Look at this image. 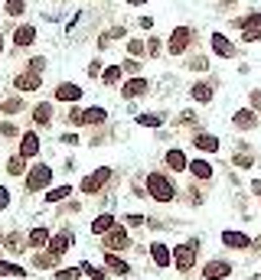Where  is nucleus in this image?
<instances>
[{"instance_id":"1","label":"nucleus","mask_w":261,"mask_h":280,"mask_svg":"<svg viewBox=\"0 0 261 280\" xmlns=\"http://www.w3.org/2000/svg\"><path fill=\"white\" fill-rule=\"evenodd\" d=\"M196 254H199V238H189V241L176 244V251H173V264H176V270L189 274V270H193V264H196Z\"/></svg>"},{"instance_id":"2","label":"nucleus","mask_w":261,"mask_h":280,"mask_svg":"<svg viewBox=\"0 0 261 280\" xmlns=\"http://www.w3.org/2000/svg\"><path fill=\"white\" fill-rule=\"evenodd\" d=\"M147 196H154L157 202H173L176 189H173V182H170L163 173H150L147 176Z\"/></svg>"},{"instance_id":"3","label":"nucleus","mask_w":261,"mask_h":280,"mask_svg":"<svg viewBox=\"0 0 261 280\" xmlns=\"http://www.w3.org/2000/svg\"><path fill=\"white\" fill-rule=\"evenodd\" d=\"M49 179H52V166H43V163H39V166H33L30 173H26V189H30V193H39L43 186H49Z\"/></svg>"},{"instance_id":"4","label":"nucleus","mask_w":261,"mask_h":280,"mask_svg":"<svg viewBox=\"0 0 261 280\" xmlns=\"http://www.w3.org/2000/svg\"><path fill=\"white\" fill-rule=\"evenodd\" d=\"M219 241H222L229 251H248L251 248V238L245 235V231H235V228H225L222 235H219Z\"/></svg>"},{"instance_id":"5","label":"nucleus","mask_w":261,"mask_h":280,"mask_svg":"<svg viewBox=\"0 0 261 280\" xmlns=\"http://www.w3.org/2000/svg\"><path fill=\"white\" fill-rule=\"evenodd\" d=\"M189 43H193V30H189V26H176L173 36H170V46H167L170 56H183Z\"/></svg>"},{"instance_id":"6","label":"nucleus","mask_w":261,"mask_h":280,"mask_svg":"<svg viewBox=\"0 0 261 280\" xmlns=\"http://www.w3.org/2000/svg\"><path fill=\"white\" fill-rule=\"evenodd\" d=\"M130 248V238L121 225H114L111 231H105V251H127Z\"/></svg>"},{"instance_id":"7","label":"nucleus","mask_w":261,"mask_h":280,"mask_svg":"<svg viewBox=\"0 0 261 280\" xmlns=\"http://www.w3.org/2000/svg\"><path fill=\"white\" fill-rule=\"evenodd\" d=\"M209 46H212V52H216L219 59H235V52H238L225 33H212V36H209Z\"/></svg>"},{"instance_id":"8","label":"nucleus","mask_w":261,"mask_h":280,"mask_svg":"<svg viewBox=\"0 0 261 280\" xmlns=\"http://www.w3.org/2000/svg\"><path fill=\"white\" fill-rule=\"evenodd\" d=\"M111 179V166H101V169H95L92 176H85V179H82V193H98L101 186H105V182Z\"/></svg>"},{"instance_id":"9","label":"nucleus","mask_w":261,"mask_h":280,"mask_svg":"<svg viewBox=\"0 0 261 280\" xmlns=\"http://www.w3.org/2000/svg\"><path fill=\"white\" fill-rule=\"evenodd\" d=\"M232 127H235V131H255L258 127V111H251V108L235 111L232 114Z\"/></svg>"},{"instance_id":"10","label":"nucleus","mask_w":261,"mask_h":280,"mask_svg":"<svg viewBox=\"0 0 261 280\" xmlns=\"http://www.w3.org/2000/svg\"><path fill=\"white\" fill-rule=\"evenodd\" d=\"M232 274V264L229 261H222V257H212L209 264H206V270H203V277L206 280H225Z\"/></svg>"},{"instance_id":"11","label":"nucleus","mask_w":261,"mask_h":280,"mask_svg":"<svg viewBox=\"0 0 261 280\" xmlns=\"http://www.w3.org/2000/svg\"><path fill=\"white\" fill-rule=\"evenodd\" d=\"M163 163H167L170 169H173V173H183V169H189V156L183 153V150H167V156H163Z\"/></svg>"},{"instance_id":"12","label":"nucleus","mask_w":261,"mask_h":280,"mask_svg":"<svg viewBox=\"0 0 261 280\" xmlns=\"http://www.w3.org/2000/svg\"><path fill=\"white\" fill-rule=\"evenodd\" d=\"M105 270H108V274H118V277H127L130 274V264H124L114 251H105Z\"/></svg>"},{"instance_id":"13","label":"nucleus","mask_w":261,"mask_h":280,"mask_svg":"<svg viewBox=\"0 0 261 280\" xmlns=\"http://www.w3.org/2000/svg\"><path fill=\"white\" fill-rule=\"evenodd\" d=\"M69 248H72V235H69V231H59V235H52V238H49V254L62 257Z\"/></svg>"},{"instance_id":"14","label":"nucleus","mask_w":261,"mask_h":280,"mask_svg":"<svg viewBox=\"0 0 261 280\" xmlns=\"http://www.w3.org/2000/svg\"><path fill=\"white\" fill-rule=\"evenodd\" d=\"M150 257H154V264H157L160 270L173 264V254H170V248H167V244H150Z\"/></svg>"},{"instance_id":"15","label":"nucleus","mask_w":261,"mask_h":280,"mask_svg":"<svg viewBox=\"0 0 261 280\" xmlns=\"http://www.w3.org/2000/svg\"><path fill=\"white\" fill-rule=\"evenodd\" d=\"M13 85H17L20 91H36V88H39V72H30V69H26L23 75H17V81H13Z\"/></svg>"},{"instance_id":"16","label":"nucleus","mask_w":261,"mask_h":280,"mask_svg":"<svg viewBox=\"0 0 261 280\" xmlns=\"http://www.w3.org/2000/svg\"><path fill=\"white\" fill-rule=\"evenodd\" d=\"M189 95H193V98L199 101V105H206V101H212V81H196L193 88H189Z\"/></svg>"},{"instance_id":"17","label":"nucleus","mask_w":261,"mask_h":280,"mask_svg":"<svg viewBox=\"0 0 261 280\" xmlns=\"http://www.w3.org/2000/svg\"><path fill=\"white\" fill-rule=\"evenodd\" d=\"M39 153V137L36 134H23V140H20V156H36Z\"/></svg>"},{"instance_id":"18","label":"nucleus","mask_w":261,"mask_h":280,"mask_svg":"<svg viewBox=\"0 0 261 280\" xmlns=\"http://www.w3.org/2000/svg\"><path fill=\"white\" fill-rule=\"evenodd\" d=\"M56 98H59V101H79V98H82V88L72 85V81H62V85L56 88Z\"/></svg>"},{"instance_id":"19","label":"nucleus","mask_w":261,"mask_h":280,"mask_svg":"<svg viewBox=\"0 0 261 280\" xmlns=\"http://www.w3.org/2000/svg\"><path fill=\"white\" fill-rule=\"evenodd\" d=\"M193 143H196V150H203V153H216L219 150V137H212V134H196Z\"/></svg>"},{"instance_id":"20","label":"nucleus","mask_w":261,"mask_h":280,"mask_svg":"<svg viewBox=\"0 0 261 280\" xmlns=\"http://www.w3.org/2000/svg\"><path fill=\"white\" fill-rule=\"evenodd\" d=\"M189 173L196 179H212V163L209 160H189Z\"/></svg>"},{"instance_id":"21","label":"nucleus","mask_w":261,"mask_h":280,"mask_svg":"<svg viewBox=\"0 0 261 280\" xmlns=\"http://www.w3.org/2000/svg\"><path fill=\"white\" fill-rule=\"evenodd\" d=\"M124 98H137V95H147V81L144 78H130V81H124Z\"/></svg>"},{"instance_id":"22","label":"nucleus","mask_w":261,"mask_h":280,"mask_svg":"<svg viewBox=\"0 0 261 280\" xmlns=\"http://www.w3.org/2000/svg\"><path fill=\"white\" fill-rule=\"evenodd\" d=\"M33 39H36V26H30V23L20 26V30L13 33V43H17V46H30Z\"/></svg>"},{"instance_id":"23","label":"nucleus","mask_w":261,"mask_h":280,"mask_svg":"<svg viewBox=\"0 0 261 280\" xmlns=\"http://www.w3.org/2000/svg\"><path fill=\"white\" fill-rule=\"evenodd\" d=\"M0 277H17V280H23V277H26V270L20 267V264H10V261H0Z\"/></svg>"},{"instance_id":"24","label":"nucleus","mask_w":261,"mask_h":280,"mask_svg":"<svg viewBox=\"0 0 261 280\" xmlns=\"http://www.w3.org/2000/svg\"><path fill=\"white\" fill-rule=\"evenodd\" d=\"M111 228H114V218H111V215H98V218L92 222V231H95V235H105V231H111Z\"/></svg>"},{"instance_id":"25","label":"nucleus","mask_w":261,"mask_h":280,"mask_svg":"<svg viewBox=\"0 0 261 280\" xmlns=\"http://www.w3.org/2000/svg\"><path fill=\"white\" fill-rule=\"evenodd\" d=\"M33 118H36V124H49L52 121V105H36L33 108Z\"/></svg>"},{"instance_id":"26","label":"nucleus","mask_w":261,"mask_h":280,"mask_svg":"<svg viewBox=\"0 0 261 280\" xmlns=\"http://www.w3.org/2000/svg\"><path fill=\"white\" fill-rule=\"evenodd\" d=\"M235 26H242V30H261V13H248V17L235 20Z\"/></svg>"},{"instance_id":"27","label":"nucleus","mask_w":261,"mask_h":280,"mask_svg":"<svg viewBox=\"0 0 261 280\" xmlns=\"http://www.w3.org/2000/svg\"><path fill=\"white\" fill-rule=\"evenodd\" d=\"M46 241H49V231H46V228H33L30 231V244H33V248H43Z\"/></svg>"},{"instance_id":"28","label":"nucleus","mask_w":261,"mask_h":280,"mask_svg":"<svg viewBox=\"0 0 261 280\" xmlns=\"http://www.w3.org/2000/svg\"><path fill=\"white\" fill-rule=\"evenodd\" d=\"M137 124H144V127H160V124H163V114H137Z\"/></svg>"},{"instance_id":"29","label":"nucleus","mask_w":261,"mask_h":280,"mask_svg":"<svg viewBox=\"0 0 261 280\" xmlns=\"http://www.w3.org/2000/svg\"><path fill=\"white\" fill-rule=\"evenodd\" d=\"M79 270H85V274H88V277H95V280H105V277H108V270H101V267H95V264H88V261H85V264H82V267H79Z\"/></svg>"},{"instance_id":"30","label":"nucleus","mask_w":261,"mask_h":280,"mask_svg":"<svg viewBox=\"0 0 261 280\" xmlns=\"http://www.w3.org/2000/svg\"><path fill=\"white\" fill-rule=\"evenodd\" d=\"M101 78H105V85H114V81L121 78V69H118V65H108V69L101 72Z\"/></svg>"},{"instance_id":"31","label":"nucleus","mask_w":261,"mask_h":280,"mask_svg":"<svg viewBox=\"0 0 261 280\" xmlns=\"http://www.w3.org/2000/svg\"><path fill=\"white\" fill-rule=\"evenodd\" d=\"M69 193H72L69 186H59V189H52V193H46V202H62Z\"/></svg>"},{"instance_id":"32","label":"nucleus","mask_w":261,"mask_h":280,"mask_svg":"<svg viewBox=\"0 0 261 280\" xmlns=\"http://www.w3.org/2000/svg\"><path fill=\"white\" fill-rule=\"evenodd\" d=\"M248 108L261 114V88H251V95H248Z\"/></svg>"},{"instance_id":"33","label":"nucleus","mask_w":261,"mask_h":280,"mask_svg":"<svg viewBox=\"0 0 261 280\" xmlns=\"http://www.w3.org/2000/svg\"><path fill=\"white\" fill-rule=\"evenodd\" d=\"M7 169H10L13 176H23V169H26V166H23V156H13V160L7 163Z\"/></svg>"},{"instance_id":"34","label":"nucleus","mask_w":261,"mask_h":280,"mask_svg":"<svg viewBox=\"0 0 261 280\" xmlns=\"http://www.w3.org/2000/svg\"><path fill=\"white\" fill-rule=\"evenodd\" d=\"M189 69L206 72V69H209V59H206V56H193V59H189Z\"/></svg>"},{"instance_id":"35","label":"nucleus","mask_w":261,"mask_h":280,"mask_svg":"<svg viewBox=\"0 0 261 280\" xmlns=\"http://www.w3.org/2000/svg\"><path fill=\"white\" fill-rule=\"evenodd\" d=\"M251 163H255V156L251 153H235V166H242V169H248Z\"/></svg>"},{"instance_id":"36","label":"nucleus","mask_w":261,"mask_h":280,"mask_svg":"<svg viewBox=\"0 0 261 280\" xmlns=\"http://www.w3.org/2000/svg\"><path fill=\"white\" fill-rule=\"evenodd\" d=\"M7 13H10V17H20V13H23V0H7Z\"/></svg>"},{"instance_id":"37","label":"nucleus","mask_w":261,"mask_h":280,"mask_svg":"<svg viewBox=\"0 0 261 280\" xmlns=\"http://www.w3.org/2000/svg\"><path fill=\"white\" fill-rule=\"evenodd\" d=\"M127 52L141 59V56H144V43H141V39H130V43H127Z\"/></svg>"},{"instance_id":"38","label":"nucleus","mask_w":261,"mask_h":280,"mask_svg":"<svg viewBox=\"0 0 261 280\" xmlns=\"http://www.w3.org/2000/svg\"><path fill=\"white\" fill-rule=\"evenodd\" d=\"M245 43H261V30H242Z\"/></svg>"},{"instance_id":"39","label":"nucleus","mask_w":261,"mask_h":280,"mask_svg":"<svg viewBox=\"0 0 261 280\" xmlns=\"http://www.w3.org/2000/svg\"><path fill=\"white\" fill-rule=\"evenodd\" d=\"M59 274V280H75L79 277V267H66V270H56Z\"/></svg>"},{"instance_id":"40","label":"nucleus","mask_w":261,"mask_h":280,"mask_svg":"<svg viewBox=\"0 0 261 280\" xmlns=\"http://www.w3.org/2000/svg\"><path fill=\"white\" fill-rule=\"evenodd\" d=\"M20 108H23V101H20V98H7L4 101V111H20Z\"/></svg>"},{"instance_id":"41","label":"nucleus","mask_w":261,"mask_h":280,"mask_svg":"<svg viewBox=\"0 0 261 280\" xmlns=\"http://www.w3.org/2000/svg\"><path fill=\"white\" fill-rule=\"evenodd\" d=\"M43 69H46V59H43V56L30 59V72H43Z\"/></svg>"},{"instance_id":"42","label":"nucleus","mask_w":261,"mask_h":280,"mask_svg":"<svg viewBox=\"0 0 261 280\" xmlns=\"http://www.w3.org/2000/svg\"><path fill=\"white\" fill-rule=\"evenodd\" d=\"M124 218H127L130 228H141V225H144V215H124Z\"/></svg>"},{"instance_id":"43","label":"nucleus","mask_w":261,"mask_h":280,"mask_svg":"<svg viewBox=\"0 0 261 280\" xmlns=\"http://www.w3.org/2000/svg\"><path fill=\"white\" fill-rule=\"evenodd\" d=\"M157 52H160V39H150V46H147V56H150V59H154V56H157Z\"/></svg>"},{"instance_id":"44","label":"nucleus","mask_w":261,"mask_h":280,"mask_svg":"<svg viewBox=\"0 0 261 280\" xmlns=\"http://www.w3.org/2000/svg\"><path fill=\"white\" fill-rule=\"evenodd\" d=\"M0 134H4V137H17V127L13 124H0Z\"/></svg>"},{"instance_id":"45","label":"nucleus","mask_w":261,"mask_h":280,"mask_svg":"<svg viewBox=\"0 0 261 280\" xmlns=\"http://www.w3.org/2000/svg\"><path fill=\"white\" fill-rule=\"evenodd\" d=\"M7 206H10V193L0 186V209H7Z\"/></svg>"},{"instance_id":"46","label":"nucleus","mask_w":261,"mask_h":280,"mask_svg":"<svg viewBox=\"0 0 261 280\" xmlns=\"http://www.w3.org/2000/svg\"><path fill=\"white\" fill-rule=\"evenodd\" d=\"M62 143H69V147H75V143H79V137H75V134H66V137H62Z\"/></svg>"},{"instance_id":"47","label":"nucleus","mask_w":261,"mask_h":280,"mask_svg":"<svg viewBox=\"0 0 261 280\" xmlns=\"http://www.w3.org/2000/svg\"><path fill=\"white\" fill-rule=\"evenodd\" d=\"M251 193H258V196H261V179H255V182H251Z\"/></svg>"},{"instance_id":"48","label":"nucleus","mask_w":261,"mask_h":280,"mask_svg":"<svg viewBox=\"0 0 261 280\" xmlns=\"http://www.w3.org/2000/svg\"><path fill=\"white\" fill-rule=\"evenodd\" d=\"M127 4H134V7H141V4H147V0H127Z\"/></svg>"},{"instance_id":"49","label":"nucleus","mask_w":261,"mask_h":280,"mask_svg":"<svg viewBox=\"0 0 261 280\" xmlns=\"http://www.w3.org/2000/svg\"><path fill=\"white\" fill-rule=\"evenodd\" d=\"M0 52H4V36H0Z\"/></svg>"}]
</instances>
